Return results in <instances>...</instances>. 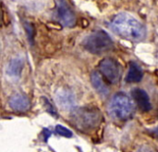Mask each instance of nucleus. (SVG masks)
Listing matches in <instances>:
<instances>
[{
    "instance_id": "dca6fc26",
    "label": "nucleus",
    "mask_w": 158,
    "mask_h": 152,
    "mask_svg": "<svg viewBox=\"0 0 158 152\" xmlns=\"http://www.w3.org/2000/svg\"><path fill=\"white\" fill-rule=\"evenodd\" d=\"M0 51H1V41H0Z\"/></svg>"
},
{
    "instance_id": "f03ea898",
    "label": "nucleus",
    "mask_w": 158,
    "mask_h": 152,
    "mask_svg": "<svg viewBox=\"0 0 158 152\" xmlns=\"http://www.w3.org/2000/svg\"><path fill=\"white\" fill-rule=\"evenodd\" d=\"M102 119V113L96 108H81L72 113L73 124L83 132L96 129L100 125Z\"/></svg>"
},
{
    "instance_id": "9d476101",
    "label": "nucleus",
    "mask_w": 158,
    "mask_h": 152,
    "mask_svg": "<svg viewBox=\"0 0 158 152\" xmlns=\"http://www.w3.org/2000/svg\"><path fill=\"white\" fill-rule=\"evenodd\" d=\"M143 72L141 69V67L134 62H131L130 69L126 76V82L127 83H138L143 79Z\"/></svg>"
},
{
    "instance_id": "9b49d317",
    "label": "nucleus",
    "mask_w": 158,
    "mask_h": 152,
    "mask_svg": "<svg viewBox=\"0 0 158 152\" xmlns=\"http://www.w3.org/2000/svg\"><path fill=\"white\" fill-rule=\"evenodd\" d=\"M23 68V60L20 58H16L13 59L7 65V74L12 77H17L19 76L21 73Z\"/></svg>"
},
{
    "instance_id": "39448f33",
    "label": "nucleus",
    "mask_w": 158,
    "mask_h": 152,
    "mask_svg": "<svg viewBox=\"0 0 158 152\" xmlns=\"http://www.w3.org/2000/svg\"><path fill=\"white\" fill-rule=\"evenodd\" d=\"M56 18L64 27H73L76 23V16L65 0L56 1Z\"/></svg>"
},
{
    "instance_id": "6e6552de",
    "label": "nucleus",
    "mask_w": 158,
    "mask_h": 152,
    "mask_svg": "<svg viewBox=\"0 0 158 152\" xmlns=\"http://www.w3.org/2000/svg\"><path fill=\"white\" fill-rule=\"evenodd\" d=\"M8 104L9 107L16 111H19V112H23L26 111L30 109V100L29 98L21 94H16L13 95L9 100H8Z\"/></svg>"
},
{
    "instance_id": "423d86ee",
    "label": "nucleus",
    "mask_w": 158,
    "mask_h": 152,
    "mask_svg": "<svg viewBox=\"0 0 158 152\" xmlns=\"http://www.w3.org/2000/svg\"><path fill=\"white\" fill-rule=\"evenodd\" d=\"M99 70L101 75L110 84H116L119 80L120 76V68L118 63L111 59L106 58L100 61Z\"/></svg>"
},
{
    "instance_id": "4468645a",
    "label": "nucleus",
    "mask_w": 158,
    "mask_h": 152,
    "mask_svg": "<svg viewBox=\"0 0 158 152\" xmlns=\"http://www.w3.org/2000/svg\"><path fill=\"white\" fill-rule=\"evenodd\" d=\"M42 99H43V103H44V106L46 111L49 112L53 116H56V111L54 106L51 104V102L46 98H42Z\"/></svg>"
},
{
    "instance_id": "f8f14e48",
    "label": "nucleus",
    "mask_w": 158,
    "mask_h": 152,
    "mask_svg": "<svg viewBox=\"0 0 158 152\" xmlns=\"http://www.w3.org/2000/svg\"><path fill=\"white\" fill-rule=\"evenodd\" d=\"M58 98V103H60L61 105H63L64 107L67 106H70L73 103V98L72 96L69 93H63L60 94V96H57Z\"/></svg>"
},
{
    "instance_id": "2eb2a0df",
    "label": "nucleus",
    "mask_w": 158,
    "mask_h": 152,
    "mask_svg": "<svg viewBox=\"0 0 158 152\" xmlns=\"http://www.w3.org/2000/svg\"><path fill=\"white\" fill-rule=\"evenodd\" d=\"M137 152H157L152 146L148 144H143L138 147Z\"/></svg>"
},
{
    "instance_id": "1a4fd4ad",
    "label": "nucleus",
    "mask_w": 158,
    "mask_h": 152,
    "mask_svg": "<svg viewBox=\"0 0 158 152\" xmlns=\"http://www.w3.org/2000/svg\"><path fill=\"white\" fill-rule=\"evenodd\" d=\"M91 81H92V84H93L94 89L100 95L106 96L108 94V92H109L108 87L106 86L101 73H99L98 72H94L91 75Z\"/></svg>"
},
{
    "instance_id": "f257e3e1",
    "label": "nucleus",
    "mask_w": 158,
    "mask_h": 152,
    "mask_svg": "<svg viewBox=\"0 0 158 152\" xmlns=\"http://www.w3.org/2000/svg\"><path fill=\"white\" fill-rule=\"evenodd\" d=\"M111 29L118 36L131 41H139L145 36L144 26L128 13H119L115 16L111 21Z\"/></svg>"
},
{
    "instance_id": "ddd939ff",
    "label": "nucleus",
    "mask_w": 158,
    "mask_h": 152,
    "mask_svg": "<svg viewBox=\"0 0 158 152\" xmlns=\"http://www.w3.org/2000/svg\"><path fill=\"white\" fill-rule=\"evenodd\" d=\"M56 132L61 136V137H72V132L70 130H69L68 128L64 127L63 125H56Z\"/></svg>"
},
{
    "instance_id": "0eeeda50",
    "label": "nucleus",
    "mask_w": 158,
    "mask_h": 152,
    "mask_svg": "<svg viewBox=\"0 0 158 152\" xmlns=\"http://www.w3.org/2000/svg\"><path fill=\"white\" fill-rule=\"evenodd\" d=\"M131 95H132L134 101L136 102V104L138 105L141 111L147 112L152 109V104H151L149 96L144 90L141 88H135L132 90Z\"/></svg>"
},
{
    "instance_id": "7ed1b4c3",
    "label": "nucleus",
    "mask_w": 158,
    "mask_h": 152,
    "mask_svg": "<svg viewBox=\"0 0 158 152\" xmlns=\"http://www.w3.org/2000/svg\"><path fill=\"white\" fill-rule=\"evenodd\" d=\"M84 48L90 53L101 55L110 51L114 47L111 37L104 31H95L90 33L83 40Z\"/></svg>"
},
{
    "instance_id": "20e7f679",
    "label": "nucleus",
    "mask_w": 158,
    "mask_h": 152,
    "mask_svg": "<svg viewBox=\"0 0 158 152\" xmlns=\"http://www.w3.org/2000/svg\"><path fill=\"white\" fill-rule=\"evenodd\" d=\"M108 111L112 117L118 120H126L131 116L134 111V104L128 95L119 92L111 98Z\"/></svg>"
}]
</instances>
